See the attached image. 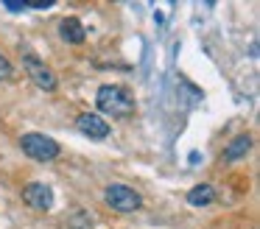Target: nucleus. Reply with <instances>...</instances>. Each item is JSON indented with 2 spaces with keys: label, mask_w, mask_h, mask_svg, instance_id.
Here are the masks:
<instances>
[{
  "label": "nucleus",
  "mask_w": 260,
  "mask_h": 229,
  "mask_svg": "<svg viewBox=\"0 0 260 229\" xmlns=\"http://www.w3.org/2000/svg\"><path fill=\"white\" fill-rule=\"evenodd\" d=\"M95 104L104 115H112V117H129L137 109L135 95L126 87H120V84H104V87H98Z\"/></svg>",
  "instance_id": "f257e3e1"
},
{
  "label": "nucleus",
  "mask_w": 260,
  "mask_h": 229,
  "mask_svg": "<svg viewBox=\"0 0 260 229\" xmlns=\"http://www.w3.org/2000/svg\"><path fill=\"white\" fill-rule=\"evenodd\" d=\"M20 56H23L25 73H28V76H31V81H34L37 87L42 89V92H53V89L59 87V81H56V73H53L51 67H48L45 61H42L40 56H37L34 50L28 48V45H23V48H20Z\"/></svg>",
  "instance_id": "f03ea898"
},
{
  "label": "nucleus",
  "mask_w": 260,
  "mask_h": 229,
  "mask_svg": "<svg viewBox=\"0 0 260 229\" xmlns=\"http://www.w3.org/2000/svg\"><path fill=\"white\" fill-rule=\"evenodd\" d=\"M20 148H23V154H28L31 159H37V162H53L62 154L56 140L48 137V134H40V132L23 134V137H20Z\"/></svg>",
  "instance_id": "7ed1b4c3"
},
{
  "label": "nucleus",
  "mask_w": 260,
  "mask_h": 229,
  "mask_svg": "<svg viewBox=\"0 0 260 229\" xmlns=\"http://www.w3.org/2000/svg\"><path fill=\"white\" fill-rule=\"evenodd\" d=\"M104 199H107V204L112 207V210L118 212H135L143 207V199L137 190L126 187V184H109L107 193H104Z\"/></svg>",
  "instance_id": "20e7f679"
},
{
  "label": "nucleus",
  "mask_w": 260,
  "mask_h": 229,
  "mask_svg": "<svg viewBox=\"0 0 260 229\" xmlns=\"http://www.w3.org/2000/svg\"><path fill=\"white\" fill-rule=\"evenodd\" d=\"M23 201L28 207H34V210L45 212V210L53 207V190L48 187V184H42V182H31V184L23 187Z\"/></svg>",
  "instance_id": "39448f33"
},
{
  "label": "nucleus",
  "mask_w": 260,
  "mask_h": 229,
  "mask_svg": "<svg viewBox=\"0 0 260 229\" xmlns=\"http://www.w3.org/2000/svg\"><path fill=\"white\" fill-rule=\"evenodd\" d=\"M76 128H79L84 137H90V140H104V137H109V123L104 120L101 115H95V112H84V115H79Z\"/></svg>",
  "instance_id": "423d86ee"
},
{
  "label": "nucleus",
  "mask_w": 260,
  "mask_h": 229,
  "mask_svg": "<svg viewBox=\"0 0 260 229\" xmlns=\"http://www.w3.org/2000/svg\"><path fill=\"white\" fill-rule=\"evenodd\" d=\"M59 37H62L68 45H81L87 39V31H84V25H81L79 17H64L62 25H59Z\"/></svg>",
  "instance_id": "0eeeda50"
},
{
  "label": "nucleus",
  "mask_w": 260,
  "mask_h": 229,
  "mask_svg": "<svg viewBox=\"0 0 260 229\" xmlns=\"http://www.w3.org/2000/svg\"><path fill=\"white\" fill-rule=\"evenodd\" d=\"M213 199H215L213 184H196V187L187 193V204L190 207H207V204H213Z\"/></svg>",
  "instance_id": "6e6552de"
},
{
  "label": "nucleus",
  "mask_w": 260,
  "mask_h": 229,
  "mask_svg": "<svg viewBox=\"0 0 260 229\" xmlns=\"http://www.w3.org/2000/svg\"><path fill=\"white\" fill-rule=\"evenodd\" d=\"M249 148H252V140H249L246 134H241V137H235L230 145H226L224 156H226L230 162H235V159H243V156L249 154Z\"/></svg>",
  "instance_id": "1a4fd4ad"
},
{
  "label": "nucleus",
  "mask_w": 260,
  "mask_h": 229,
  "mask_svg": "<svg viewBox=\"0 0 260 229\" xmlns=\"http://www.w3.org/2000/svg\"><path fill=\"white\" fill-rule=\"evenodd\" d=\"M68 226L70 229H92V226H95V221H92V215L87 210H73L68 215Z\"/></svg>",
  "instance_id": "9d476101"
},
{
  "label": "nucleus",
  "mask_w": 260,
  "mask_h": 229,
  "mask_svg": "<svg viewBox=\"0 0 260 229\" xmlns=\"http://www.w3.org/2000/svg\"><path fill=\"white\" fill-rule=\"evenodd\" d=\"M12 76H14V67H12V61H9L6 56L0 53V81H9Z\"/></svg>",
  "instance_id": "9b49d317"
},
{
  "label": "nucleus",
  "mask_w": 260,
  "mask_h": 229,
  "mask_svg": "<svg viewBox=\"0 0 260 229\" xmlns=\"http://www.w3.org/2000/svg\"><path fill=\"white\" fill-rule=\"evenodd\" d=\"M3 6H6L9 11H14V14H20V11H25V9H28L25 3H3Z\"/></svg>",
  "instance_id": "f8f14e48"
}]
</instances>
